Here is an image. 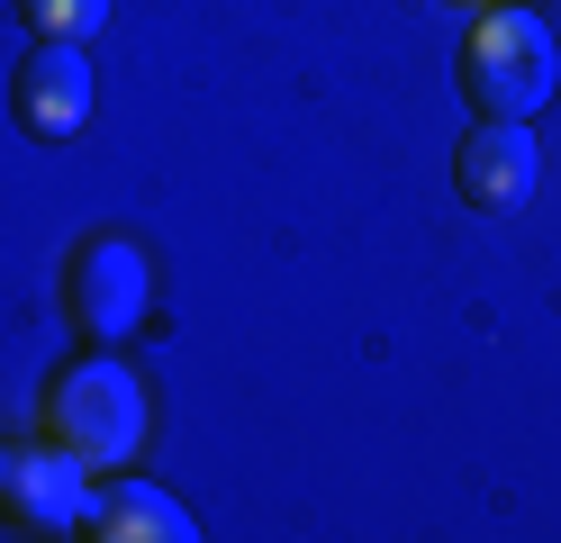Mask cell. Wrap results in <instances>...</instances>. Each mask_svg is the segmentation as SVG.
<instances>
[{"label":"cell","mask_w":561,"mask_h":543,"mask_svg":"<svg viewBox=\"0 0 561 543\" xmlns=\"http://www.w3.org/2000/svg\"><path fill=\"white\" fill-rule=\"evenodd\" d=\"M561 82V46L525 0H489L462 36V91L480 118H535Z\"/></svg>","instance_id":"cell-1"},{"label":"cell","mask_w":561,"mask_h":543,"mask_svg":"<svg viewBox=\"0 0 561 543\" xmlns=\"http://www.w3.org/2000/svg\"><path fill=\"white\" fill-rule=\"evenodd\" d=\"M46 417H55V444L82 471H118L146 444V389H136V372H118V362H73V372L55 381Z\"/></svg>","instance_id":"cell-2"},{"label":"cell","mask_w":561,"mask_h":543,"mask_svg":"<svg viewBox=\"0 0 561 543\" xmlns=\"http://www.w3.org/2000/svg\"><path fill=\"white\" fill-rule=\"evenodd\" d=\"M64 299H73V326L91 344L136 336V317H146V253L127 236H91L73 253V272H64Z\"/></svg>","instance_id":"cell-3"},{"label":"cell","mask_w":561,"mask_h":543,"mask_svg":"<svg viewBox=\"0 0 561 543\" xmlns=\"http://www.w3.org/2000/svg\"><path fill=\"white\" fill-rule=\"evenodd\" d=\"M535 172H543V155H535V127H525V118H480L462 136V155H453V181H462V200L480 217L525 208V200H535Z\"/></svg>","instance_id":"cell-4"},{"label":"cell","mask_w":561,"mask_h":543,"mask_svg":"<svg viewBox=\"0 0 561 543\" xmlns=\"http://www.w3.org/2000/svg\"><path fill=\"white\" fill-rule=\"evenodd\" d=\"M19 127L46 136V145L91 127V64H82L73 36H37V55L19 64Z\"/></svg>","instance_id":"cell-5"},{"label":"cell","mask_w":561,"mask_h":543,"mask_svg":"<svg viewBox=\"0 0 561 543\" xmlns=\"http://www.w3.org/2000/svg\"><path fill=\"white\" fill-rule=\"evenodd\" d=\"M0 517L27 534H64L82 525V462L73 453H0Z\"/></svg>","instance_id":"cell-6"},{"label":"cell","mask_w":561,"mask_h":543,"mask_svg":"<svg viewBox=\"0 0 561 543\" xmlns=\"http://www.w3.org/2000/svg\"><path fill=\"white\" fill-rule=\"evenodd\" d=\"M82 534H100V543H191V517L163 489H110L100 507H82Z\"/></svg>","instance_id":"cell-7"},{"label":"cell","mask_w":561,"mask_h":543,"mask_svg":"<svg viewBox=\"0 0 561 543\" xmlns=\"http://www.w3.org/2000/svg\"><path fill=\"white\" fill-rule=\"evenodd\" d=\"M19 10L37 19V36H73V46H82V36L100 27V10H110V0H19Z\"/></svg>","instance_id":"cell-8"},{"label":"cell","mask_w":561,"mask_h":543,"mask_svg":"<svg viewBox=\"0 0 561 543\" xmlns=\"http://www.w3.org/2000/svg\"><path fill=\"white\" fill-rule=\"evenodd\" d=\"M480 10H489V0H480Z\"/></svg>","instance_id":"cell-9"}]
</instances>
